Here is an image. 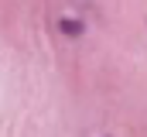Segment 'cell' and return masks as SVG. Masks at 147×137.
Segmentation results:
<instances>
[{
    "mask_svg": "<svg viewBox=\"0 0 147 137\" xmlns=\"http://www.w3.org/2000/svg\"><path fill=\"white\" fill-rule=\"evenodd\" d=\"M55 28H58V34L62 38H82L86 34V21L82 17H75V14H58V21H55Z\"/></svg>",
    "mask_w": 147,
    "mask_h": 137,
    "instance_id": "obj_1",
    "label": "cell"
},
{
    "mask_svg": "<svg viewBox=\"0 0 147 137\" xmlns=\"http://www.w3.org/2000/svg\"><path fill=\"white\" fill-rule=\"evenodd\" d=\"M103 137H113V134H103Z\"/></svg>",
    "mask_w": 147,
    "mask_h": 137,
    "instance_id": "obj_2",
    "label": "cell"
},
{
    "mask_svg": "<svg viewBox=\"0 0 147 137\" xmlns=\"http://www.w3.org/2000/svg\"><path fill=\"white\" fill-rule=\"evenodd\" d=\"M144 24H147V21H144Z\"/></svg>",
    "mask_w": 147,
    "mask_h": 137,
    "instance_id": "obj_3",
    "label": "cell"
}]
</instances>
